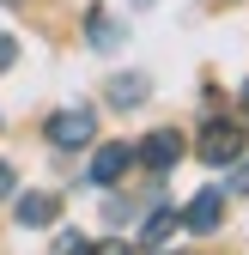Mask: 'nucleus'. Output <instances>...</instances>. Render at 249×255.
<instances>
[{
	"label": "nucleus",
	"instance_id": "1",
	"mask_svg": "<svg viewBox=\"0 0 249 255\" xmlns=\"http://www.w3.org/2000/svg\"><path fill=\"white\" fill-rule=\"evenodd\" d=\"M91 134H98L91 110H55V116H49V146H61V152H79Z\"/></svg>",
	"mask_w": 249,
	"mask_h": 255
},
{
	"label": "nucleus",
	"instance_id": "2",
	"mask_svg": "<svg viewBox=\"0 0 249 255\" xmlns=\"http://www.w3.org/2000/svg\"><path fill=\"white\" fill-rule=\"evenodd\" d=\"M219 219H225V195H219V188H201V195L189 201V213H182V225H189V231H219Z\"/></svg>",
	"mask_w": 249,
	"mask_h": 255
},
{
	"label": "nucleus",
	"instance_id": "3",
	"mask_svg": "<svg viewBox=\"0 0 249 255\" xmlns=\"http://www.w3.org/2000/svg\"><path fill=\"white\" fill-rule=\"evenodd\" d=\"M201 158H207V164H237V158H243V134L213 122L207 134H201Z\"/></svg>",
	"mask_w": 249,
	"mask_h": 255
},
{
	"label": "nucleus",
	"instance_id": "4",
	"mask_svg": "<svg viewBox=\"0 0 249 255\" xmlns=\"http://www.w3.org/2000/svg\"><path fill=\"white\" fill-rule=\"evenodd\" d=\"M128 164H134V146H122V140H116V146H98V158H91V170H85V176L98 182V188H110Z\"/></svg>",
	"mask_w": 249,
	"mask_h": 255
},
{
	"label": "nucleus",
	"instance_id": "5",
	"mask_svg": "<svg viewBox=\"0 0 249 255\" xmlns=\"http://www.w3.org/2000/svg\"><path fill=\"white\" fill-rule=\"evenodd\" d=\"M140 158H146L152 170H170L176 158H182V134H176V128H158V134H146V140H140Z\"/></svg>",
	"mask_w": 249,
	"mask_h": 255
},
{
	"label": "nucleus",
	"instance_id": "6",
	"mask_svg": "<svg viewBox=\"0 0 249 255\" xmlns=\"http://www.w3.org/2000/svg\"><path fill=\"white\" fill-rule=\"evenodd\" d=\"M55 213H61L55 195H24V201H18V225H24V231H30V225H55Z\"/></svg>",
	"mask_w": 249,
	"mask_h": 255
},
{
	"label": "nucleus",
	"instance_id": "7",
	"mask_svg": "<svg viewBox=\"0 0 249 255\" xmlns=\"http://www.w3.org/2000/svg\"><path fill=\"white\" fill-rule=\"evenodd\" d=\"M110 98H116V110H134V104L146 98V79H116V85H110Z\"/></svg>",
	"mask_w": 249,
	"mask_h": 255
},
{
	"label": "nucleus",
	"instance_id": "8",
	"mask_svg": "<svg viewBox=\"0 0 249 255\" xmlns=\"http://www.w3.org/2000/svg\"><path fill=\"white\" fill-rule=\"evenodd\" d=\"M170 225H176V207H158V213L146 219V231H140V237H146V243H164V237H170Z\"/></svg>",
	"mask_w": 249,
	"mask_h": 255
},
{
	"label": "nucleus",
	"instance_id": "9",
	"mask_svg": "<svg viewBox=\"0 0 249 255\" xmlns=\"http://www.w3.org/2000/svg\"><path fill=\"white\" fill-rule=\"evenodd\" d=\"M55 255H98V249H91L79 231H61V237H55Z\"/></svg>",
	"mask_w": 249,
	"mask_h": 255
},
{
	"label": "nucleus",
	"instance_id": "10",
	"mask_svg": "<svg viewBox=\"0 0 249 255\" xmlns=\"http://www.w3.org/2000/svg\"><path fill=\"white\" fill-rule=\"evenodd\" d=\"M12 55H18V49H12V37H0V73L12 67Z\"/></svg>",
	"mask_w": 249,
	"mask_h": 255
},
{
	"label": "nucleus",
	"instance_id": "11",
	"mask_svg": "<svg viewBox=\"0 0 249 255\" xmlns=\"http://www.w3.org/2000/svg\"><path fill=\"white\" fill-rule=\"evenodd\" d=\"M6 195H12V170L0 164V201H6Z\"/></svg>",
	"mask_w": 249,
	"mask_h": 255
},
{
	"label": "nucleus",
	"instance_id": "12",
	"mask_svg": "<svg viewBox=\"0 0 249 255\" xmlns=\"http://www.w3.org/2000/svg\"><path fill=\"white\" fill-rule=\"evenodd\" d=\"M104 255H128V249H122V243H110V249H104Z\"/></svg>",
	"mask_w": 249,
	"mask_h": 255
},
{
	"label": "nucleus",
	"instance_id": "13",
	"mask_svg": "<svg viewBox=\"0 0 249 255\" xmlns=\"http://www.w3.org/2000/svg\"><path fill=\"white\" fill-rule=\"evenodd\" d=\"M243 104H249V85H243Z\"/></svg>",
	"mask_w": 249,
	"mask_h": 255
}]
</instances>
